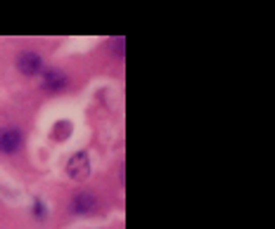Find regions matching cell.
Segmentation results:
<instances>
[{
	"label": "cell",
	"mask_w": 275,
	"mask_h": 229,
	"mask_svg": "<svg viewBox=\"0 0 275 229\" xmlns=\"http://www.w3.org/2000/svg\"><path fill=\"white\" fill-rule=\"evenodd\" d=\"M66 175L76 180V182H83V180L90 177V159H88L86 151H78V154H74L72 159L66 161Z\"/></svg>",
	"instance_id": "obj_1"
},
{
	"label": "cell",
	"mask_w": 275,
	"mask_h": 229,
	"mask_svg": "<svg viewBox=\"0 0 275 229\" xmlns=\"http://www.w3.org/2000/svg\"><path fill=\"white\" fill-rule=\"evenodd\" d=\"M17 66H19V71H22L24 76H36V73L43 71V57H40L38 52L26 50V52H22L17 57Z\"/></svg>",
	"instance_id": "obj_2"
},
{
	"label": "cell",
	"mask_w": 275,
	"mask_h": 229,
	"mask_svg": "<svg viewBox=\"0 0 275 229\" xmlns=\"http://www.w3.org/2000/svg\"><path fill=\"white\" fill-rule=\"evenodd\" d=\"M22 147V132L17 128H5L0 130V151L2 154H14Z\"/></svg>",
	"instance_id": "obj_3"
},
{
	"label": "cell",
	"mask_w": 275,
	"mask_h": 229,
	"mask_svg": "<svg viewBox=\"0 0 275 229\" xmlns=\"http://www.w3.org/2000/svg\"><path fill=\"white\" fill-rule=\"evenodd\" d=\"M95 208H98V199L90 192H81L72 199V211L78 213V215H90Z\"/></svg>",
	"instance_id": "obj_4"
},
{
	"label": "cell",
	"mask_w": 275,
	"mask_h": 229,
	"mask_svg": "<svg viewBox=\"0 0 275 229\" xmlns=\"http://www.w3.org/2000/svg\"><path fill=\"white\" fill-rule=\"evenodd\" d=\"M66 83H69V78H66L62 71H57V69H50L43 73V90H48V92H60V90H64L66 88Z\"/></svg>",
	"instance_id": "obj_5"
}]
</instances>
